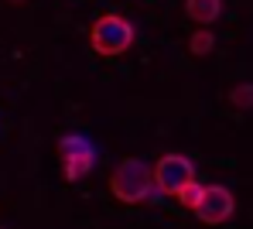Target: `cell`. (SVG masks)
I'll return each instance as SVG.
<instances>
[{
	"label": "cell",
	"mask_w": 253,
	"mask_h": 229,
	"mask_svg": "<svg viewBox=\"0 0 253 229\" xmlns=\"http://www.w3.org/2000/svg\"><path fill=\"white\" fill-rule=\"evenodd\" d=\"M151 188H154L151 164H144L140 157H124V161L113 168V175H110V191H113V198L124 202V205L144 202V198L151 195Z\"/></svg>",
	"instance_id": "cell-1"
},
{
	"label": "cell",
	"mask_w": 253,
	"mask_h": 229,
	"mask_svg": "<svg viewBox=\"0 0 253 229\" xmlns=\"http://www.w3.org/2000/svg\"><path fill=\"white\" fill-rule=\"evenodd\" d=\"M133 38H137L133 24L126 17H120V14H99L92 21V28H89V45L103 58H117V55L130 51Z\"/></svg>",
	"instance_id": "cell-2"
},
{
	"label": "cell",
	"mask_w": 253,
	"mask_h": 229,
	"mask_svg": "<svg viewBox=\"0 0 253 229\" xmlns=\"http://www.w3.org/2000/svg\"><path fill=\"white\" fill-rule=\"evenodd\" d=\"M151 178H154V188H158L161 195H171V198H174V191H178L181 185L195 178V164H192L185 154H161V157L154 161V168H151Z\"/></svg>",
	"instance_id": "cell-3"
},
{
	"label": "cell",
	"mask_w": 253,
	"mask_h": 229,
	"mask_svg": "<svg viewBox=\"0 0 253 229\" xmlns=\"http://www.w3.org/2000/svg\"><path fill=\"white\" fill-rule=\"evenodd\" d=\"M233 212H236V198H233V191L226 185H202V198L195 205L199 223L222 226L226 219H233Z\"/></svg>",
	"instance_id": "cell-4"
},
{
	"label": "cell",
	"mask_w": 253,
	"mask_h": 229,
	"mask_svg": "<svg viewBox=\"0 0 253 229\" xmlns=\"http://www.w3.org/2000/svg\"><path fill=\"white\" fill-rule=\"evenodd\" d=\"M58 154H62V168H65V182H79L85 171L96 164V151L92 144L79 134H65L58 140Z\"/></svg>",
	"instance_id": "cell-5"
},
{
	"label": "cell",
	"mask_w": 253,
	"mask_h": 229,
	"mask_svg": "<svg viewBox=\"0 0 253 229\" xmlns=\"http://www.w3.org/2000/svg\"><path fill=\"white\" fill-rule=\"evenodd\" d=\"M185 17L199 28H209L222 17V0H185Z\"/></svg>",
	"instance_id": "cell-6"
},
{
	"label": "cell",
	"mask_w": 253,
	"mask_h": 229,
	"mask_svg": "<svg viewBox=\"0 0 253 229\" xmlns=\"http://www.w3.org/2000/svg\"><path fill=\"white\" fill-rule=\"evenodd\" d=\"M212 48H215V35H212L209 28H195L192 38H188V51H192L195 58H202V55H209Z\"/></svg>",
	"instance_id": "cell-7"
},
{
	"label": "cell",
	"mask_w": 253,
	"mask_h": 229,
	"mask_svg": "<svg viewBox=\"0 0 253 229\" xmlns=\"http://www.w3.org/2000/svg\"><path fill=\"white\" fill-rule=\"evenodd\" d=\"M174 198L181 202V209L195 212V205H199V198H202V185H199L195 178H192V182H185L181 188H178V191H174Z\"/></svg>",
	"instance_id": "cell-8"
},
{
	"label": "cell",
	"mask_w": 253,
	"mask_h": 229,
	"mask_svg": "<svg viewBox=\"0 0 253 229\" xmlns=\"http://www.w3.org/2000/svg\"><path fill=\"white\" fill-rule=\"evenodd\" d=\"M229 103L236 110H253V82H240L229 89Z\"/></svg>",
	"instance_id": "cell-9"
},
{
	"label": "cell",
	"mask_w": 253,
	"mask_h": 229,
	"mask_svg": "<svg viewBox=\"0 0 253 229\" xmlns=\"http://www.w3.org/2000/svg\"><path fill=\"white\" fill-rule=\"evenodd\" d=\"M7 3H14V7H21V3H28V0H7Z\"/></svg>",
	"instance_id": "cell-10"
}]
</instances>
